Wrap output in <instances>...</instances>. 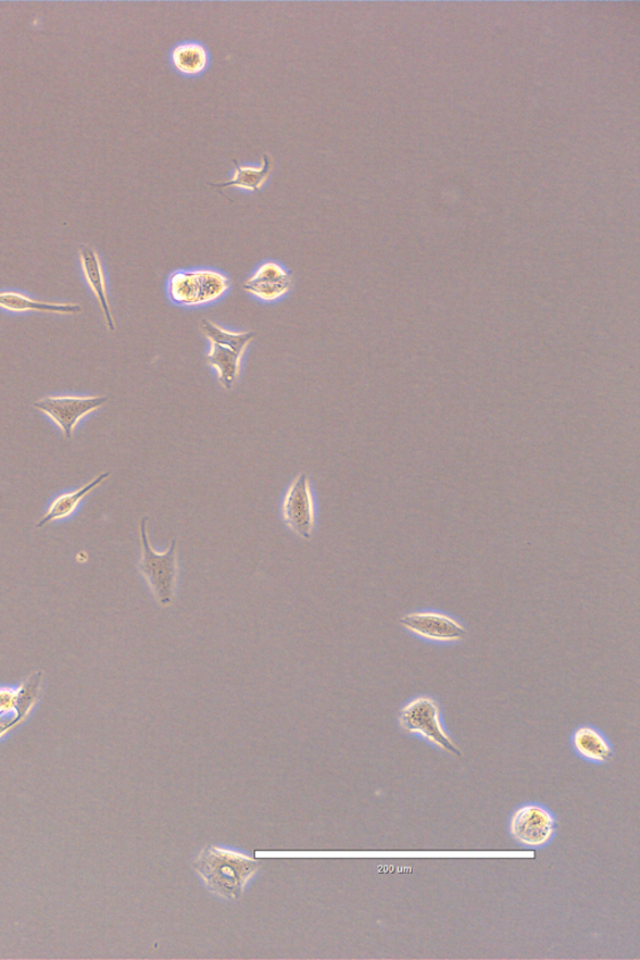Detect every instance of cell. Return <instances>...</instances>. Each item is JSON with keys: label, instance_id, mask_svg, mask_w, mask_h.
<instances>
[{"label": "cell", "instance_id": "17", "mask_svg": "<svg viewBox=\"0 0 640 960\" xmlns=\"http://www.w3.org/2000/svg\"><path fill=\"white\" fill-rule=\"evenodd\" d=\"M0 308L11 312H40L55 314H77L81 307L76 304L45 303L16 291H2L0 294Z\"/></svg>", "mask_w": 640, "mask_h": 960}, {"label": "cell", "instance_id": "15", "mask_svg": "<svg viewBox=\"0 0 640 960\" xmlns=\"http://www.w3.org/2000/svg\"><path fill=\"white\" fill-rule=\"evenodd\" d=\"M111 477V473H103L98 475V477L90 483L86 484L85 487L76 491L64 493V495L57 497L53 500L51 507H49L47 513L37 524V529L46 527L47 524L53 523L55 521L65 520V518L71 516L74 512L77 511L81 500L85 499L91 491H93L98 486Z\"/></svg>", "mask_w": 640, "mask_h": 960}, {"label": "cell", "instance_id": "4", "mask_svg": "<svg viewBox=\"0 0 640 960\" xmlns=\"http://www.w3.org/2000/svg\"><path fill=\"white\" fill-rule=\"evenodd\" d=\"M230 288L228 275L211 269L180 270L172 273L167 283L172 302L185 308L218 302Z\"/></svg>", "mask_w": 640, "mask_h": 960}, {"label": "cell", "instance_id": "10", "mask_svg": "<svg viewBox=\"0 0 640 960\" xmlns=\"http://www.w3.org/2000/svg\"><path fill=\"white\" fill-rule=\"evenodd\" d=\"M293 287L292 273L276 261H267L258 266L243 286L248 295L268 303L286 297Z\"/></svg>", "mask_w": 640, "mask_h": 960}, {"label": "cell", "instance_id": "12", "mask_svg": "<svg viewBox=\"0 0 640 960\" xmlns=\"http://www.w3.org/2000/svg\"><path fill=\"white\" fill-rule=\"evenodd\" d=\"M41 683H43V672L33 673L20 687V706L13 709V711L0 712V739L27 720L38 703Z\"/></svg>", "mask_w": 640, "mask_h": 960}, {"label": "cell", "instance_id": "3", "mask_svg": "<svg viewBox=\"0 0 640 960\" xmlns=\"http://www.w3.org/2000/svg\"><path fill=\"white\" fill-rule=\"evenodd\" d=\"M148 521L149 518L143 516L139 525L141 550L139 572L143 575L156 602L170 607L174 602L179 575L178 541L173 539L167 553L155 552L149 539Z\"/></svg>", "mask_w": 640, "mask_h": 960}, {"label": "cell", "instance_id": "5", "mask_svg": "<svg viewBox=\"0 0 640 960\" xmlns=\"http://www.w3.org/2000/svg\"><path fill=\"white\" fill-rule=\"evenodd\" d=\"M399 725L404 732L426 740L439 750L460 755L451 734L446 730L442 712L435 698L421 696L410 700L399 712Z\"/></svg>", "mask_w": 640, "mask_h": 960}, {"label": "cell", "instance_id": "1", "mask_svg": "<svg viewBox=\"0 0 640 960\" xmlns=\"http://www.w3.org/2000/svg\"><path fill=\"white\" fill-rule=\"evenodd\" d=\"M194 867L205 888L228 900L239 899L260 871V863L242 851L215 846L202 850Z\"/></svg>", "mask_w": 640, "mask_h": 960}, {"label": "cell", "instance_id": "14", "mask_svg": "<svg viewBox=\"0 0 640 960\" xmlns=\"http://www.w3.org/2000/svg\"><path fill=\"white\" fill-rule=\"evenodd\" d=\"M233 164H235V173L229 180L222 185H211L213 188H237L254 194L262 190L273 172V161L268 154L262 157L260 165L239 164L236 161H233Z\"/></svg>", "mask_w": 640, "mask_h": 960}, {"label": "cell", "instance_id": "11", "mask_svg": "<svg viewBox=\"0 0 640 960\" xmlns=\"http://www.w3.org/2000/svg\"><path fill=\"white\" fill-rule=\"evenodd\" d=\"M79 255L83 274H85L88 287L93 291L99 306H101L106 327L111 332H115V322L111 311L110 299H108L105 275L101 258H99L96 250L89 246H80Z\"/></svg>", "mask_w": 640, "mask_h": 960}, {"label": "cell", "instance_id": "9", "mask_svg": "<svg viewBox=\"0 0 640 960\" xmlns=\"http://www.w3.org/2000/svg\"><path fill=\"white\" fill-rule=\"evenodd\" d=\"M108 397H48L38 400L35 408L51 416L66 439H72L78 422L108 403Z\"/></svg>", "mask_w": 640, "mask_h": 960}, {"label": "cell", "instance_id": "18", "mask_svg": "<svg viewBox=\"0 0 640 960\" xmlns=\"http://www.w3.org/2000/svg\"><path fill=\"white\" fill-rule=\"evenodd\" d=\"M21 702V690L12 687H0V712L13 711Z\"/></svg>", "mask_w": 640, "mask_h": 960}, {"label": "cell", "instance_id": "16", "mask_svg": "<svg viewBox=\"0 0 640 960\" xmlns=\"http://www.w3.org/2000/svg\"><path fill=\"white\" fill-rule=\"evenodd\" d=\"M171 60L178 73L186 77H197L208 68L210 53L199 41H181L173 48Z\"/></svg>", "mask_w": 640, "mask_h": 960}, {"label": "cell", "instance_id": "7", "mask_svg": "<svg viewBox=\"0 0 640 960\" xmlns=\"http://www.w3.org/2000/svg\"><path fill=\"white\" fill-rule=\"evenodd\" d=\"M283 521L299 538L311 539L315 528V506L311 479L301 473L290 483L281 504Z\"/></svg>", "mask_w": 640, "mask_h": 960}, {"label": "cell", "instance_id": "6", "mask_svg": "<svg viewBox=\"0 0 640 960\" xmlns=\"http://www.w3.org/2000/svg\"><path fill=\"white\" fill-rule=\"evenodd\" d=\"M556 821L550 809L528 803L515 809L511 816L510 832L514 840L527 848H542L555 836Z\"/></svg>", "mask_w": 640, "mask_h": 960}, {"label": "cell", "instance_id": "8", "mask_svg": "<svg viewBox=\"0 0 640 960\" xmlns=\"http://www.w3.org/2000/svg\"><path fill=\"white\" fill-rule=\"evenodd\" d=\"M402 627L422 639L443 645L459 643L468 636L467 628L455 618L437 611H417L401 618Z\"/></svg>", "mask_w": 640, "mask_h": 960}, {"label": "cell", "instance_id": "13", "mask_svg": "<svg viewBox=\"0 0 640 960\" xmlns=\"http://www.w3.org/2000/svg\"><path fill=\"white\" fill-rule=\"evenodd\" d=\"M576 753L590 763L603 764L610 761L613 748L608 738L594 726H579L572 737Z\"/></svg>", "mask_w": 640, "mask_h": 960}, {"label": "cell", "instance_id": "2", "mask_svg": "<svg viewBox=\"0 0 640 960\" xmlns=\"http://www.w3.org/2000/svg\"><path fill=\"white\" fill-rule=\"evenodd\" d=\"M203 336L210 340L211 349L205 356V363L217 372V378L224 389L235 388L246 350L252 345L254 332H230L219 324L204 320L201 323Z\"/></svg>", "mask_w": 640, "mask_h": 960}]
</instances>
